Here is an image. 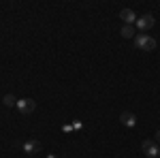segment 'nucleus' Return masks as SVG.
<instances>
[{"label": "nucleus", "mask_w": 160, "mask_h": 158, "mask_svg": "<svg viewBox=\"0 0 160 158\" xmlns=\"http://www.w3.org/2000/svg\"><path fill=\"white\" fill-rule=\"evenodd\" d=\"M141 150H143V154L148 158H156L160 154V147H158V143L154 141V139H145L143 143H141Z\"/></svg>", "instance_id": "nucleus-2"}, {"label": "nucleus", "mask_w": 160, "mask_h": 158, "mask_svg": "<svg viewBox=\"0 0 160 158\" xmlns=\"http://www.w3.org/2000/svg\"><path fill=\"white\" fill-rule=\"evenodd\" d=\"M17 109L22 111V113H32V111L37 109V103L32 98H19L17 100Z\"/></svg>", "instance_id": "nucleus-3"}, {"label": "nucleus", "mask_w": 160, "mask_h": 158, "mask_svg": "<svg viewBox=\"0 0 160 158\" xmlns=\"http://www.w3.org/2000/svg\"><path fill=\"white\" fill-rule=\"evenodd\" d=\"M156 24V19H154V15H143V17H137V28L139 30H149V28H154Z\"/></svg>", "instance_id": "nucleus-4"}, {"label": "nucleus", "mask_w": 160, "mask_h": 158, "mask_svg": "<svg viewBox=\"0 0 160 158\" xmlns=\"http://www.w3.org/2000/svg\"><path fill=\"white\" fill-rule=\"evenodd\" d=\"M135 47L143 51H154L156 49V38L149 34H137L135 37Z\"/></svg>", "instance_id": "nucleus-1"}, {"label": "nucleus", "mask_w": 160, "mask_h": 158, "mask_svg": "<svg viewBox=\"0 0 160 158\" xmlns=\"http://www.w3.org/2000/svg\"><path fill=\"white\" fill-rule=\"evenodd\" d=\"M2 103H4L7 107H17V98L13 96V94H4V98H2Z\"/></svg>", "instance_id": "nucleus-9"}, {"label": "nucleus", "mask_w": 160, "mask_h": 158, "mask_svg": "<svg viewBox=\"0 0 160 158\" xmlns=\"http://www.w3.org/2000/svg\"><path fill=\"white\" fill-rule=\"evenodd\" d=\"M47 158H58V156H56V154H47Z\"/></svg>", "instance_id": "nucleus-11"}, {"label": "nucleus", "mask_w": 160, "mask_h": 158, "mask_svg": "<svg viewBox=\"0 0 160 158\" xmlns=\"http://www.w3.org/2000/svg\"><path fill=\"white\" fill-rule=\"evenodd\" d=\"M120 122H122L124 126L132 128L137 124V118H135V113H130V111H122V113H120Z\"/></svg>", "instance_id": "nucleus-6"}, {"label": "nucleus", "mask_w": 160, "mask_h": 158, "mask_svg": "<svg viewBox=\"0 0 160 158\" xmlns=\"http://www.w3.org/2000/svg\"><path fill=\"white\" fill-rule=\"evenodd\" d=\"M22 147H24L26 154H30V156L41 152V143H38L37 139H28V141H24V145H22Z\"/></svg>", "instance_id": "nucleus-5"}, {"label": "nucleus", "mask_w": 160, "mask_h": 158, "mask_svg": "<svg viewBox=\"0 0 160 158\" xmlns=\"http://www.w3.org/2000/svg\"><path fill=\"white\" fill-rule=\"evenodd\" d=\"M120 17L124 19V24H130V26H132V22H137V15H135L132 9H122L120 11Z\"/></svg>", "instance_id": "nucleus-7"}, {"label": "nucleus", "mask_w": 160, "mask_h": 158, "mask_svg": "<svg viewBox=\"0 0 160 158\" xmlns=\"http://www.w3.org/2000/svg\"><path fill=\"white\" fill-rule=\"evenodd\" d=\"M120 34H122L124 38L137 37V34H135V28H132V26H130V24H124V26H122V30H120Z\"/></svg>", "instance_id": "nucleus-8"}, {"label": "nucleus", "mask_w": 160, "mask_h": 158, "mask_svg": "<svg viewBox=\"0 0 160 158\" xmlns=\"http://www.w3.org/2000/svg\"><path fill=\"white\" fill-rule=\"evenodd\" d=\"M154 137H156L154 141H156V143H160V130H156V135H154Z\"/></svg>", "instance_id": "nucleus-10"}]
</instances>
